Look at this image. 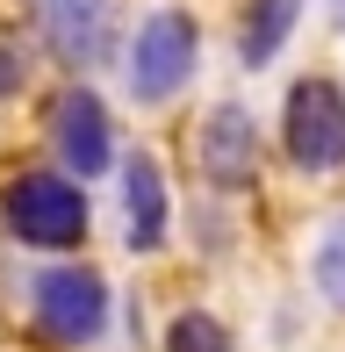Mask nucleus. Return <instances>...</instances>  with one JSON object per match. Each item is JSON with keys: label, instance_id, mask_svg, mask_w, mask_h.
<instances>
[{"label": "nucleus", "instance_id": "1", "mask_svg": "<svg viewBox=\"0 0 345 352\" xmlns=\"http://www.w3.org/2000/svg\"><path fill=\"white\" fill-rule=\"evenodd\" d=\"M280 130H288V158L302 173H338L345 166V94H338V79H295Z\"/></svg>", "mask_w": 345, "mask_h": 352}, {"label": "nucleus", "instance_id": "2", "mask_svg": "<svg viewBox=\"0 0 345 352\" xmlns=\"http://www.w3.org/2000/svg\"><path fill=\"white\" fill-rule=\"evenodd\" d=\"M8 223L22 230V245L65 252V245L87 237V187L58 180V173H22L8 187Z\"/></svg>", "mask_w": 345, "mask_h": 352}, {"label": "nucleus", "instance_id": "3", "mask_svg": "<svg viewBox=\"0 0 345 352\" xmlns=\"http://www.w3.org/2000/svg\"><path fill=\"white\" fill-rule=\"evenodd\" d=\"M194 22H187L180 8H159L144 29H137V51H130V94L137 101H172V94L187 87V72H194Z\"/></svg>", "mask_w": 345, "mask_h": 352}, {"label": "nucleus", "instance_id": "4", "mask_svg": "<svg viewBox=\"0 0 345 352\" xmlns=\"http://www.w3.org/2000/svg\"><path fill=\"white\" fill-rule=\"evenodd\" d=\"M36 324L51 331V338H65V345L101 338V324H108L101 274H93V266H51V274L36 280Z\"/></svg>", "mask_w": 345, "mask_h": 352}, {"label": "nucleus", "instance_id": "5", "mask_svg": "<svg viewBox=\"0 0 345 352\" xmlns=\"http://www.w3.org/2000/svg\"><path fill=\"white\" fill-rule=\"evenodd\" d=\"M51 144H58V158H65L80 180H93V173H108V108L93 101L87 87H65L58 94V108H51Z\"/></svg>", "mask_w": 345, "mask_h": 352}, {"label": "nucleus", "instance_id": "6", "mask_svg": "<svg viewBox=\"0 0 345 352\" xmlns=\"http://www.w3.org/2000/svg\"><path fill=\"white\" fill-rule=\"evenodd\" d=\"M36 29L65 65H93L108 51V0H29Z\"/></svg>", "mask_w": 345, "mask_h": 352}, {"label": "nucleus", "instance_id": "7", "mask_svg": "<svg viewBox=\"0 0 345 352\" xmlns=\"http://www.w3.org/2000/svg\"><path fill=\"white\" fill-rule=\"evenodd\" d=\"M252 166H259V151H252V122H245V108H216L209 116V130H201V173H209L216 187H252Z\"/></svg>", "mask_w": 345, "mask_h": 352}, {"label": "nucleus", "instance_id": "8", "mask_svg": "<svg viewBox=\"0 0 345 352\" xmlns=\"http://www.w3.org/2000/svg\"><path fill=\"white\" fill-rule=\"evenodd\" d=\"M122 216H130V245L137 252H159V237H166V180H159V166L144 151L122 166Z\"/></svg>", "mask_w": 345, "mask_h": 352}, {"label": "nucleus", "instance_id": "9", "mask_svg": "<svg viewBox=\"0 0 345 352\" xmlns=\"http://www.w3.org/2000/svg\"><path fill=\"white\" fill-rule=\"evenodd\" d=\"M295 8H302V0H252V22H245V58H252V65H266V58L288 43Z\"/></svg>", "mask_w": 345, "mask_h": 352}, {"label": "nucleus", "instance_id": "10", "mask_svg": "<svg viewBox=\"0 0 345 352\" xmlns=\"http://www.w3.org/2000/svg\"><path fill=\"white\" fill-rule=\"evenodd\" d=\"M166 352H230V331L216 316H201V309H180L172 331H166Z\"/></svg>", "mask_w": 345, "mask_h": 352}, {"label": "nucleus", "instance_id": "11", "mask_svg": "<svg viewBox=\"0 0 345 352\" xmlns=\"http://www.w3.org/2000/svg\"><path fill=\"white\" fill-rule=\"evenodd\" d=\"M317 287L345 309V216L324 230V245H317Z\"/></svg>", "mask_w": 345, "mask_h": 352}]
</instances>
